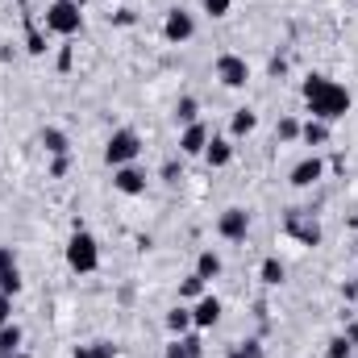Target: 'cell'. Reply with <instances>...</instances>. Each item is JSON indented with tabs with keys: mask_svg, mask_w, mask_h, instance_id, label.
I'll return each instance as SVG.
<instances>
[{
	"mask_svg": "<svg viewBox=\"0 0 358 358\" xmlns=\"http://www.w3.org/2000/svg\"><path fill=\"white\" fill-rule=\"evenodd\" d=\"M300 96H304L308 113H313L317 121H325V125H334V121H342V117L350 113V88L338 84V80H329V76H321V71H313V76L300 84Z\"/></svg>",
	"mask_w": 358,
	"mask_h": 358,
	"instance_id": "6da1fadb",
	"label": "cell"
},
{
	"mask_svg": "<svg viewBox=\"0 0 358 358\" xmlns=\"http://www.w3.org/2000/svg\"><path fill=\"white\" fill-rule=\"evenodd\" d=\"M67 267L76 271V275H92V271L100 267V246H96V238L80 221H76V234L67 238Z\"/></svg>",
	"mask_w": 358,
	"mask_h": 358,
	"instance_id": "7a4b0ae2",
	"label": "cell"
},
{
	"mask_svg": "<svg viewBox=\"0 0 358 358\" xmlns=\"http://www.w3.org/2000/svg\"><path fill=\"white\" fill-rule=\"evenodd\" d=\"M46 29L59 34V38H76V34L84 29V8H80V0H55V4L46 8Z\"/></svg>",
	"mask_w": 358,
	"mask_h": 358,
	"instance_id": "3957f363",
	"label": "cell"
},
{
	"mask_svg": "<svg viewBox=\"0 0 358 358\" xmlns=\"http://www.w3.org/2000/svg\"><path fill=\"white\" fill-rule=\"evenodd\" d=\"M142 155V138L134 134V129H113L108 134V142H104V163L117 171V167H125V163H134Z\"/></svg>",
	"mask_w": 358,
	"mask_h": 358,
	"instance_id": "277c9868",
	"label": "cell"
},
{
	"mask_svg": "<svg viewBox=\"0 0 358 358\" xmlns=\"http://www.w3.org/2000/svg\"><path fill=\"white\" fill-rule=\"evenodd\" d=\"M283 234L287 238H296L300 246H321V221L313 217V213H304V208H287L283 213Z\"/></svg>",
	"mask_w": 358,
	"mask_h": 358,
	"instance_id": "5b68a950",
	"label": "cell"
},
{
	"mask_svg": "<svg viewBox=\"0 0 358 358\" xmlns=\"http://www.w3.org/2000/svg\"><path fill=\"white\" fill-rule=\"evenodd\" d=\"M213 71H217L221 88H234V92H238V88H246V84H250V63H246L242 55H221Z\"/></svg>",
	"mask_w": 358,
	"mask_h": 358,
	"instance_id": "8992f818",
	"label": "cell"
},
{
	"mask_svg": "<svg viewBox=\"0 0 358 358\" xmlns=\"http://www.w3.org/2000/svg\"><path fill=\"white\" fill-rule=\"evenodd\" d=\"M192 34H196V17H192L187 8H167V17H163V38H167L171 46H183Z\"/></svg>",
	"mask_w": 358,
	"mask_h": 358,
	"instance_id": "52a82bcc",
	"label": "cell"
},
{
	"mask_svg": "<svg viewBox=\"0 0 358 358\" xmlns=\"http://www.w3.org/2000/svg\"><path fill=\"white\" fill-rule=\"evenodd\" d=\"M217 234L225 238V242H246V234H250V213L246 208H225L221 217H217Z\"/></svg>",
	"mask_w": 358,
	"mask_h": 358,
	"instance_id": "ba28073f",
	"label": "cell"
},
{
	"mask_svg": "<svg viewBox=\"0 0 358 358\" xmlns=\"http://www.w3.org/2000/svg\"><path fill=\"white\" fill-rule=\"evenodd\" d=\"M146 183H150V179H146V171H142L138 163H125V167L113 171V187H117L121 196H142Z\"/></svg>",
	"mask_w": 358,
	"mask_h": 358,
	"instance_id": "9c48e42d",
	"label": "cell"
},
{
	"mask_svg": "<svg viewBox=\"0 0 358 358\" xmlns=\"http://www.w3.org/2000/svg\"><path fill=\"white\" fill-rule=\"evenodd\" d=\"M217 321H221V300H217L213 292H204V296L192 304V325H196V329H213Z\"/></svg>",
	"mask_w": 358,
	"mask_h": 358,
	"instance_id": "30bf717a",
	"label": "cell"
},
{
	"mask_svg": "<svg viewBox=\"0 0 358 358\" xmlns=\"http://www.w3.org/2000/svg\"><path fill=\"white\" fill-rule=\"evenodd\" d=\"M321 176H325V163L317 159V155H308V159H300L296 167H292V187H313V183H321Z\"/></svg>",
	"mask_w": 358,
	"mask_h": 358,
	"instance_id": "8fae6325",
	"label": "cell"
},
{
	"mask_svg": "<svg viewBox=\"0 0 358 358\" xmlns=\"http://www.w3.org/2000/svg\"><path fill=\"white\" fill-rule=\"evenodd\" d=\"M204 146H208V125H204V121L183 125V134H179V155H204Z\"/></svg>",
	"mask_w": 358,
	"mask_h": 358,
	"instance_id": "7c38bea8",
	"label": "cell"
},
{
	"mask_svg": "<svg viewBox=\"0 0 358 358\" xmlns=\"http://www.w3.org/2000/svg\"><path fill=\"white\" fill-rule=\"evenodd\" d=\"M204 163H208V167H229V163H234V138H208Z\"/></svg>",
	"mask_w": 358,
	"mask_h": 358,
	"instance_id": "4fadbf2b",
	"label": "cell"
},
{
	"mask_svg": "<svg viewBox=\"0 0 358 358\" xmlns=\"http://www.w3.org/2000/svg\"><path fill=\"white\" fill-rule=\"evenodd\" d=\"M255 125H259V113H255V108H234V117H229V138H250Z\"/></svg>",
	"mask_w": 358,
	"mask_h": 358,
	"instance_id": "5bb4252c",
	"label": "cell"
},
{
	"mask_svg": "<svg viewBox=\"0 0 358 358\" xmlns=\"http://www.w3.org/2000/svg\"><path fill=\"white\" fill-rule=\"evenodd\" d=\"M42 150H46V155H55V159H63V155H71V142H67V134H63V129L46 125V129H42Z\"/></svg>",
	"mask_w": 358,
	"mask_h": 358,
	"instance_id": "9a60e30c",
	"label": "cell"
},
{
	"mask_svg": "<svg viewBox=\"0 0 358 358\" xmlns=\"http://www.w3.org/2000/svg\"><path fill=\"white\" fill-rule=\"evenodd\" d=\"M300 142H304V146H325V142H329V125L317 121V117H308V121L300 125Z\"/></svg>",
	"mask_w": 358,
	"mask_h": 358,
	"instance_id": "2e32d148",
	"label": "cell"
},
{
	"mask_svg": "<svg viewBox=\"0 0 358 358\" xmlns=\"http://www.w3.org/2000/svg\"><path fill=\"white\" fill-rule=\"evenodd\" d=\"M21 325L17 321H8V325H0V358H13L17 350H21Z\"/></svg>",
	"mask_w": 358,
	"mask_h": 358,
	"instance_id": "e0dca14e",
	"label": "cell"
},
{
	"mask_svg": "<svg viewBox=\"0 0 358 358\" xmlns=\"http://www.w3.org/2000/svg\"><path fill=\"white\" fill-rule=\"evenodd\" d=\"M167 329L176 334V338H183V334H192L196 325H192V308L187 304H176L171 313H167Z\"/></svg>",
	"mask_w": 358,
	"mask_h": 358,
	"instance_id": "ac0fdd59",
	"label": "cell"
},
{
	"mask_svg": "<svg viewBox=\"0 0 358 358\" xmlns=\"http://www.w3.org/2000/svg\"><path fill=\"white\" fill-rule=\"evenodd\" d=\"M196 275L208 283V279H217L221 275V255L217 250H200V259H196Z\"/></svg>",
	"mask_w": 358,
	"mask_h": 358,
	"instance_id": "d6986e66",
	"label": "cell"
},
{
	"mask_svg": "<svg viewBox=\"0 0 358 358\" xmlns=\"http://www.w3.org/2000/svg\"><path fill=\"white\" fill-rule=\"evenodd\" d=\"M283 275H287V267H283L275 255H267V259H263V267H259V279H263L267 287H279V283H283Z\"/></svg>",
	"mask_w": 358,
	"mask_h": 358,
	"instance_id": "ffe728a7",
	"label": "cell"
},
{
	"mask_svg": "<svg viewBox=\"0 0 358 358\" xmlns=\"http://www.w3.org/2000/svg\"><path fill=\"white\" fill-rule=\"evenodd\" d=\"M200 121V104L192 96H179L176 100V125H196Z\"/></svg>",
	"mask_w": 358,
	"mask_h": 358,
	"instance_id": "44dd1931",
	"label": "cell"
},
{
	"mask_svg": "<svg viewBox=\"0 0 358 358\" xmlns=\"http://www.w3.org/2000/svg\"><path fill=\"white\" fill-rule=\"evenodd\" d=\"M200 296H204V279L196 271L187 279H179V300H200Z\"/></svg>",
	"mask_w": 358,
	"mask_h": 358,
	"instance_id": "7402d4cb",
	"label": "cell"
},
{
	"mask_svg": "<svg viewBox=\"0 0 358 358\" xmlns=\"http://www.w3.org/2000/svg\"><path fill=\"white\" fill-rule=\"evenodd\" d=\"M229 358H267V355H263V342L259 338H246V342L229 346Z\"/></svg>",
	"mask_w": 358,
	"mask_h": 358,
	"instance_id": "603a6c76",
	"label": "cell"
},
{
	"mask_svg": "<svg viewBox=\"0 0 358 358\" xmlns=\"http://www.w3.org/2000/svg\"><path fill=\"white\" fill-rule=\"evenodd\" d=\"M355 355V346H350V338L346 334H338V338H329L325 342V358H350Z\"/></svg>",
	"mask_w": 358,
	"mask_h": 358,
	"instance_id": "cb8c5ba5",
	"label": "cell"
},
{
	"mask_svg": "<svg viewBox=\"0 0 358 358\" xmlns=\"http://www.w3.org/2000/svg\"><path fill=\"white\" fill-rule=\"evenodd\" d=\"M275 138H279V142H296V138H300V121H296V117H279Z\"/></svg>",
	"mask_w": 358,
	"mask_h": 358,
	"instance_id": "d4e9b609",
	"label": "cell"
},
{
	"mask_svg": "<svg viewBox=\"0 0 358 358\" xmlns=\"http://www.w3.org/2000/svg\"><path fill=\"white\" fill-rule=\"evenodd\" d=\"M25 50L29 55H46V38H42V29L29 21V29H25Z\"/></svg>",
	"mask_w": 358,
	"mask_h": 358,
	"instance_id": "484cf974",
	"label": "cell"
},
{
	"mask_svg": "<svg viewBox=\"0 0 358 358\" xmlns=\"http://www.w3.org/2000/svg\"><path fill=\"white\" fill-rule=\"evenodd\" d=\"M0 292H4V296H17V292H21V271L17 267L0 271Z\"/></svg>",
	"mask_w": 358,
	"mask_h": 358,
	"instance_id": "4316f807",
	"label": "cell"
},
{
	"mask_svg": "<svg viewBox=\"0 0 358 358\" xmlns=\"http://www.w3.org/2000/svg\"><path fill=\"white\" fill-rule=\"evenodd\" d=\"M200 4H204V13H208V17H225V13L234 8V0H200Z\"/></svg>",
	"mask_w": 358,
	"mask_h": 358,
	"instance_id": "83f0119b",
	"label": "cell"
},
{
	"mask_svg": "<svg viewBox=\"0 0 358 358\" xmlns=\"http://www.w3.org/2000/svg\"><path fill=\"white\" fill-rule=\"evenodd\" d=\"M134 21H138V13H134V8H117V13H113V25H125V29H129Z\"/></svg>",
	"mask_w": 358,
	"mask_h": 358,
	"instance_id": "f1b7e54d",
	"label": "cell"
},
{
	"mask_svg": "<svg viewBox=\"0 0 358 358\" xmlns=\"http://www.w3.org/2000/svg\"><path fill=\"white\" fill-rule=\"evenodd\" d=\"M92 358H117V346L113 342H92Z\"/></svg>",
	"mask_w": 358,
	"mask_h": 358,
	"instance_id": "f546056e",
	"label": "cell"
},
{
	"mask_svg": "<svg viewBox=\"0 0 358 358\" xmlns=\"http://www.w3.org/2000/svg\"><path fill=\"white\" fill-rule=\"evenodd\" d=\"M8 321H13V296L0 292V325H8Z\"/></svg>",
	"mask_w": 358,
	"mask_h": 358,
	"instance_id": "4dcf8cb0",
	"label": "cell"
},
{
	"mask_svg": "<svg viewBox=\"0 0 358 358\" xmlns=\"http://www.w3.org/2000/svg\"><path fill=\"white\" fill-rule=\"evenodd\" d=\"M67 167H71V155L55 159V163H50V176H55V179H63V176H67Z\"/></svg>",
	"mask_w": 358,
	"mask_h": 358,
	"instance_id": "1f68e13d",
	"label": "cell"
},
{
	"mask_svg": "<svg viewBox=\"0 0 358 358\" xmlns=\"http://www.w3.org/2000/svg\"><path fill=\"white\" fill-rule=\"evenodd\" d=\"M8 267H17V250L13 246H0V271H8Z\"/></svg>",
	"mask_w": 358,
	"mask_h": 358,
	"instance_id": "d6a6232c",
	"label": "cell"
},
{
	"mask_svg": "<svg viewBox=\"0 0 358 358\" xmlns=\"http://www.w3.org/2000/svg\"><path fill=\"white\" fill-rule=\"evenodd\" d=\"M163 179H167V183H176V179H179V163H176V159H167V163H163Z\"/></svg>",
	"mask_w": 358,
	"mask_h": 358,
	"instance_id": "836d02e7",
	"label": "cell"
},
{
	"mask_svg": "<svg viewBox=\"0 0 358 358\" xmlns=\"http://www.w3.org/2000/svg\"><path fill=\"white\" fill-rule=\"evenodd\" d=\"M346 338H350V346L358 350V313L350 317V321H346Z\"/></svg>",
	"mask_w": 358,
	"mask_h": 358,
	"instance_id": "e575fe53",
	"label": "cell"
},
{
	"mask_svg": "<svg viewBox=\"0 0 358 358\" xmlns=\"http://www.w3.org/2000/svg\"><path fill=\"white\" fill-rule=\"evenodd\" d=\"M342 296H346V300H358V279H346V283H342Z\"/></svg>",
	"mask_w": 358,
	"mask_h": 358,
	"instance_id": "d590c367",
	"label": "cell"
},
{
	"mask_svg": "<svg viewBox=\"0 0 358 358\" xmlns=\"http://www.w3.org/2000/svg\"><path fill=\"white\" fill-rule=\"evenodd\" d=\"M71 358H92V346H76V350H71Z\"/></svg>",
	"mask_w": 358,
	"mask_h": 358,
	"instance_id": "8d00e7d4",
	"label": "cell"
},
{
	"mask_svg": "<svg viewBox=\"0 0 358 358\" xmlns=\"http://www.w3.org/2000/svg\"><path fill=\"white\" fill-rule=\"evenodd\" d=\"M13 358H34V355H25V350H17V355H13Z\"/></svg>",
	"mask_w": 358,
	"mask_h": 358,
	"instance_id": "74e56055",
	"label": "cell"
}]
</instances>
